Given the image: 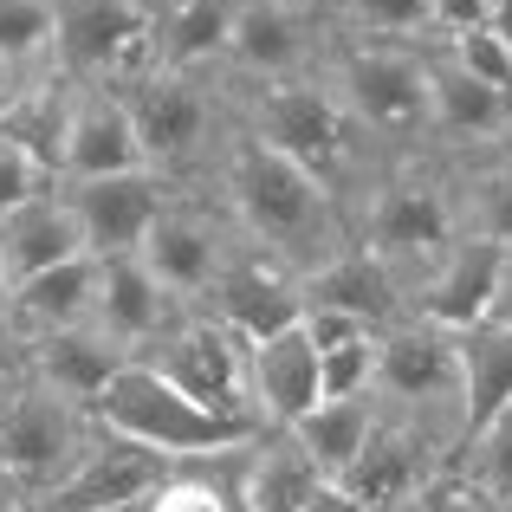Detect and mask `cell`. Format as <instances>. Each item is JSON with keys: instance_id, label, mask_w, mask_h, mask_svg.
<instances>
[{"instance_id": "cell-1", "label": "cell", "mask_w": 512, "mask_h": 512, "mask_svg": "<svg viewBox=\"0 0 512 512\" xmlns=\"http://www.w3.org/2000/svg\"><path fill=\"white\" fill-rule=\"evenodd\" d=\"M208 195L221 201V214L234 221L240 240L279 253L292 273H312L325 266L331 253L350 247V208L331 195L318 175H305L299 163H286L279 150L253 137H227V150L214 156V175H208Z\"/></svg>"}, {"instance_id": "cell-2", "label": "cell", "mask_w": 512, "mask_h": 512, "mask_svg": "<svg viewBox=\"0 0 512 512\" xmlns=\"http://www.w3.org/2000/svg\"><path fill=\"white\" fill-rule=\"evenodd\" d=\"M234 124L240 137L279 150L286 163H299L305 175L331 188L350 214L370 195V182L383 175L396 156H383L357 124L344 117V104L331 98L325 78H292V85H234Z\"/></svg>"}, {"instance_id": "cell-3", "label": "cell", "mask_w": 512, "mask_h": 512, "mask_svg": "<svg viewBox=\"0 0 512 512\" xmlns=\"http://www.w3.org/2000/svg\"><path fill=\"white\" fill-rule=\"evenodd\" d=\"M130 124L143 143V169H156L175 188H208L214 156L234 137V85L221 72H143L124 85Z\"/></svg>"}, {"instance_id": "cell-4", "label": "cell", "mask_w": 512, "mask_h": 512, "mask_svg": "<svg viewBox=\"0 0 512 512\" xmlns=\"http://www.w3.org/2000/svg\"><path fill=\"white\" fill-rule=\"evenodd\" d=\"M422 52L428 46H409V39H350V33H331V52H325V65H318V78H325L331 98L344 104V117L383 156H422L428 150Z\"/></svg>"}, {"instance_id": "cell-5", "label": "cell", "mask_w": 512, "mask_h": 512, "mask_svg": "<svg viewBox=\"0 0 512 512\" xmlns=\"http://www.w3.org/2000/svg\"><path fill=\"white\" fill-rule=\"evenodd\" d=\"M461 234L454 221V195H448V169L441 156H396L383 175L370 182V195L350 214V247L376 253V260L396 273L402 305H409L415 279L435 266V253Z\"/></svg>"}, {"instance_id": "cell-6", "label": "cell", "mask_w": 512, "mask_h": 512, "mask_svg": "<svg viewBox=\"0 0 512 512\" xmlns=\"http://www.w3.org/2000/svg\"><path fill=\"white\" fill-rule=\"evenodd\" d=\"M370 402L383 422L415 428L428 448L454 461L467 435L461 409V357H454V331L422 325V318H396L376 331V370H370Z\"/></svg>"}, {"instance_id": "cell-7", "label": "cell", "mask_w": 512, "mask_h": 512, "mask_svg": "<svg viewBox=\"0 0 512 512\" xmlns=\"http://www.w3.org/2000/svg\"><path fill=\"white\" fill-rule=\"evenodd\" d=\"M91 409L65 402L33 370L0 383V500L46 506V493L78 467L91 441Z\"/></svg>"}, {"instance_id": "cell-8", "label": "cell", "mask_w": 512, "mask_h": 512, "mask_svg": "<svg viewBox=\"0 0 512 512\" xmlns=\"http://www.w3.org/2000/svg\"><path fill=\"white\" fill-rule=\"evenodd\" d=\"M52 72L78 91L156 72V0H52Z\"/></svg>"}, {"instance_id": "cell-9", "label": "cell", "mask_w": 512, "mask_h": 512, "mask_svg": "<svg viewBox=\"0 0 512 512\" xmlns=\"http://www.w3.org/2000/svg\"><path fill=\"white\" fill-rule=\"evenodd\" d=\"M91 422L124 435V441H137V448H150V454H163L169 467L208 461V454H227V448H247L253 441V428L195 409V402L175 396L163 376L143 370V363H124V370L104 383V396L91 402Z\"/></svg>"}, {"instance_id": "cell-10", "label": "cell", "mask_w": 512, "mask_h": 512, "mask_svg": "<svg viewBox=\"0 0 512 512\" xmlns=\"http://www.w3.org/2000/svg\"><path fill=\"white\" fill-rule=\"evenodd\" d=\"M331 52V26L318 7L299 0H234L221 46V78L227 85H292L312 78Z\"/></svg>"}, {"instance_id": "cell-11", "label": "cell", "mask_w": 512, "mask_h": 512, "mask_svg": "<svg viewBox=\"0 0 512 512\" xmlns=\"http://www.w3.org/2000/svg\"><path fill=\"white\" fill-rule=\"evenodd\" d=\"M247 338H234L227 325H214L208 312H188L182 325L169 331L156 350H143V370H156L175 396H188L195 409L221 415V422H240L260 435L253 422V396H247Z\"/></svg>"}, {"instance_id": "cell-12", "label": "cell", "mask_w": 512, "mask_h": 512, "mask_svg": "<svg viewBox=\"0 0 512 512\" xmlns=\"http://www.w3.org/2000/svg\"><path fill=\"white\" fill-rule=\"evenodd\" d=\"M227 247H234V221L221 214V201L208 188H175L150 227L137 240V260L169 299H182L188 312H201L214 273H221Z\"/></svg>"}, {"instance_id": "cell-13", "label": "cell", "mask_w": 512, "mask_h": 512, "mask_svg": "<svg viewBox=\"0 0 512 512\" xmlns=\"http://www.w3.org/2000/svg\"><path fill=\"white\" fill-rule=\"evenodd\" d=\"M201 312H208L214 325H227L234 338L260 344V338H273V331L299 325L305 292H299V273H292L279 253H266V247H253V240L234 234V247H227L208 299H201Z\"/></svg>"}, {"instance_id": "cell-14", "label": "cell", "mask_w": 512, "mask_h": 512, "mask_svg": "<svg viewBox=\"0 0 512 512\" xmlns=\"http://www.w3.org/2000/svg\"><path fill=\"white\" fill-rule=\"evenodd\" d=\"M422 78H428V156H467V150L512 143L506 91L480 85L474 72H461L435 39L422 52Z\"/></svg>"}, {"instance_id": "cell-15", "label": "cell", "mask_w": 512, "mask_h": 512, "mask_svg": "<svg viewBox=\"0 0 512 512\" xmlns=\"http://www.w3.org/2000/svg\"><path fill=\"white\" fill-rule=\"evenodd\" d=\"M59 195L72 208L91 260H117V253H137L143 227L163 214L175 182H163L156 169H130V175H98V182H59Z\"/></svg>"}, {"instance_id": "cell-16", "label": "cell", "mask_w": 512, "mask_h": 512, "mask_svg": "<svg viewBox=\"0 0 512 512\" xmlns=\"http://www.w3.org/2000/svg\"><path fill=\"white\" fill-rule=\"evenodd\" d=\"M163 480H169L163 454L137 448V441L111 435V428H91L78 467L46 493V506H39V512H111V506H137V500H150Z\"/></svg>"}, {"instance_id": "cell-17", "label": "cell", "mask_w": 512, "mask_h": 512, "mask_svg": "<svg viewBox=\"0 0 512 512\" xmlns=\"http://www.w3.org/2000/svg\"><path fill=\"white\" fill-rule=\"evenodd\" d=\"M500 260H506V247L474 240V234H454L448 247L435 253V266L415 279L409 318L441 325V331H474V325H487L493 286H500Z\"/></svg>"}, {"instance_id": "cell-18", "label": "cell", "mask_w": 512, "mask_h": 512, "mask_svg": "<svg viewBox=\"0 0 512 512\" xmlns=\"http://www.w3.org/2000/svg\"><path fill=\"white\" fill-rule=\"evenodd\" d=\"M188 318L182 299H169L150 273H143L137 253H117V260H98V305H91V325L104 331L130 363L143 350H156L175 325Z\"/></svg>"}, {"instance_id": "cell-19", "label": "cell", "mask_w": 512, "mask_h": 512, "mask_svg": "<svg viewBox=\"0 0 512 512\" xmlns=\"http://www.w3.org/2000/svg\"><path fill=\"white\" fill-rule=\"evenodd\" d=\"M435 467H448V454L428 448L415 428H396V422H383V415H376L363 454L344 467L338 480H331V487H344L350 500L370 506V512H402V506L415 500V487H422Z\"/></svg>"}, {"instance_id": "cell-20", "label": "cell", "mask_w": 512, "mask_h": 512, "mask_svg": "<svg viewBox=\"0 0 512 512\" xmlns=\"http://www.w3.org/2000/svg\"><path fill=\"white\" fill-rule=\"evenodd\" d=\"M299 292H305V312L344 318V325H363V331H383V325H396V318H409L396 273L363 247H344V253H331L325 266H312V273L299 279Z\"/></svg>"}, {"instance_id": "cell-21", "label": "cell", "mask_w": 512, "mask_h": 512, "mask_svg": "<svg viewBox=\"0 0 512 512\" xmlns=\"http://www.w3.org/2000/svg\"><path fill=\"white\" fill-rule=\"evenodd\" d=\"M247 396L260 435L266 428H299L318 409V350L305 338V325H286L247 350Z\"/></svg>"}, {"instance_id": "cell-22", "label": "cell", "mask_w": 512, "mask_h": 512, "mask_svg": "<svg viewBox=\"0 0 512 512\" xmlns=\"http://www.w3.org/2000/svg\"><path fill=\"white\" fill-rule=\"evenodd\" d=\"M130 169H143V143L124 91H78L59 182H98V175H130Z\"/></svg>"}, {"instance_id": "cell-23", "label": "cell", "mask_w": 512, "mask_h": 512, "mask_svg": "<svg viewBox=\"0 0 512 512\" xmlns=\"http://www.w3.org/2000/svg\"><path fill=\"white\" fill-rule=\"evenodd\" d=\"M78 253H85V240H78V221L65 208L59 182L0 221V273H7V286H26V279L52 273V266L78 260Z\"/></svg>"}, {"instance_id": "cell-24", "label": "cell", "mask_w": 512, "mask_h": 512, "mask_svg": "<svg viewBox=\"0 0 512 512\" xmlns=\"http://www.w3.org/2000/svg\"><path fill=\"white\" fill-rule=\"evenodd\" d=\"M318 487H325V474L286 428H266L240 448V512H305Z\"/></svg>"}, {"instance_id": "cell-25", "label": "cell", "mask_w": 512, "mask_h": 512, "mask_svg": "<svg viewBox=\"0 0 512 512\" xmlns=\"http://www.w3.org/2000/svg\"><path fill=\"white\" fill-rule=\"evenodd\" d=\"M91 305H98V260L78 253V260L7 292V325L20 331V344H33V338H52V331L91 325Z\"/></svg>"}, {"instance_id": "cell-26", "label": "cell", "mask_w": 512, "mask_h": 512, "mask_svg": "<svg viewBox=\"0 0 512 512\" xmlns=\"http://www.w3.org/2000/svg\"><path fill=\"white\" fill-rule=\"evenodd\" d=\"M448 169V195H454V221L461 234L512 247V143L493 150H467V156H441Z\"/></svg>"}, {"instance_id": "cell-27", "label": "cell", "mask_w": 512, "mask_h": 512, "mask_svg": "<svg viewBox=\"0 0 512 512\" xmlns=\"http://www.w3.org/2000/svg\"><path fill=\"white\" fill-rule=\"evenodd\" d=\"M124 363L130 357L104 338L98 325L52 331V338H33V344H26V370H33L46 389H59L65 402H78V409H91V402L104 396V383H111Z\"/></svg>"}, {"instance_id": "cell-28", "label": "cell", "mask_w": 512, "mask_h": 512, "mask_svg": "<svg viewBox=\"0 0 512 512\" xmlns=\"http://www.w3.org/2000/svg\"><path fill=\"white\" fill-rule=\"evenodd\" d=\"M72 104H78V85H65L59 72H39L13 91V104L0 111V137L20 143L26 156L39 163L46 182L65 175V130H72Z\"/></svg>"}, {"instance_id": "cell-29", "label": "cell", "mask_w": 512, "mask_h": 512, "mask_svg": "<svg viewBox=\"0 0 512 512\" xmlns=\"http://www.w3.org/2000/svg\"><path fill=\"white\" fill-rule=\"evenodd\" d=\"M234 0H156V65L163 72H221Z\"/></svg>"}, {"instance_id": "cell-30", "label": "cell", "mask_w": 512, "mask_h": 512, "mask_svg": "<svg viewBox=\"0 0 512 512\" xmlns=\"http://www.w3.org/2000/svg\"><path fill=\"white\" fill-rule=\"evenodd\" d=\"M454 357H461V409L467 428L500 415L512 402V331L506 325H474L454 331Z\"/></svg>"}, {"instance_id": "cell-31", "label": "cell", "mask_w": 512, "mask_h": 512, "mask_svg": "<svg viewBox=\"0 0 512 512\" xmlns=\"http://www.w3.org/2000/svg\"><path fill=\"white\" fill-rule=\"evenodd\" d=\"M376 428V402L370 396H344V402H318L312 415H305L299 428H286L292 441H299L305 454H312V467L325 480H338L350 461L363 454V441H370Z\"/></svg>"}, {"instance_id": "cell-32", "label": "cell", "mask_w": 512, "mask_h": 512, "mask_svg": "<svg viewBox=\"0 0 512 512\" xmlns=\"http://www.w3.org/2000/svg\"><path fill=\"white\" fill-rule=\"evenodd\" d=\"M150 512H240V448L169 467V480L150 493Z\"/></svg>"}, {"instance_id": "cell-33", "label": "cell", "mask_w": 512, "mask_h": 512, "mask_svg": "<svg viewBox=\"0 0 512 512\" xmlns=\"http://www.w3.org/2000/svg\"><path fill=\"white\" fill-rule=\"evenodd\" d=\"M325 26L350 39H435V0H325Z\"/></svg>"}, {"instance_id": "cell-34", "label": "cell", "mask_w": 512, "mask_h": 512, "mask_svg": "<svg viewBox=\"0 0 512 512\" xmlns=\"http://www.w3.org/2000/svg\"><path fill=\"white\" fill-rule=\"evenodd\" d=\"M448 467H461V474L474 480V487L487 493V500L512 506V402H506L500 415H487L480 428H467Z\"/></svg>"}, {"instance_id": "cell-35", "label": "cell", "mask_w": 512, "mask_h": 512, "mask_svg": "<svg viewBox=\"0 0 512 512\" xmlns=\"http://www.w3.org/2000/svg\"><path fill=\"white\" fill-rule=\"evenodd\" d=\"M0 65L13 78L52 72V0H0Z\"/></svg>"}, {"instance_id": "cell-36", "label": "cell", "mask_w": 512, "mask_h": 512, "mask_svg": "<svg viewBox=\"0 0 512 512\" xmlns=\"http://www.w3.org/2000/svg\"><path fill=\"white\" fill-rule=\"evenodd\" d=\"M441 52H448L461 72H474L480 85H493V91H506L512 85V52L500 46V39L487 33V26H467V33H448V39H435Z\"/></svg>"}, {"instance_id": "cell-37", "label": "cell", "mask_w": 512, "mask_h": 512, "mask_svg": "<svg viewBox=\"0 0 512 512\" xmlns=\"http://www.w3.org/2000/svg\"><path fill=\"white\" fill-rule=\"evenodd\" d=\"M402 512H506V506L487 500V493H480L461 467H435V474L415 487V500L402 506Z\"/></svg>"}, {"instance_id": "cell-38", "label": "cell", "mask_w": 512, "mask_h": 512, "mask_svg": "<svg viewBox=\"0 0 512 512\" xmlns=\"http://www.w3.org/2000/svg\"><path fill=\"white\" fill-rule=\"evenodd\" d=\"M46 188H52V182L39 175L33 156H26L20 143H7V137H0V221H7V214H20L26 201H33V195H46Z\"/></svg>"}, {"instance_id": "cell-39", "label": "cell", "mask_w": 512, "mask_h": 512, "mask_svg": "<svg viewBox=\"0 0 512 512\" xmlns=\"http://www.w3.org/2000/svg\"><path fill=\"white\" fill-rule=\"evenodd\" d=\"M487 20V0H435V39L467 33V26Z\"/></svg>"}, {"instance_id": "cell-40", "label": "cell", "mask_w": 512, "mask_h": 512, "mask_svg": "<svg viewBox=\"0 0 512 512\" xmlns=\"http://www.w3.org/2000/svg\"><path fill=\"white\" fill-rule=\"evenodd\" d=\"M487 325H506V331H512V247H506V260H500V286H493Z\"/></svg>"}, {"instance_id": "cell-41", "label": "cell", "mask_w": 512, "mask_h": 512, "mask_svg": "<svg viewBox=\"0 0 512 512\" xmlns=\"http://www.w3.org/2000/svg\"><path fill=\"white\" fill-rule=\"evenodd\" d=\"M20 370H26V344H20V331L7 325V312H0V383L20 376Z\"/></svg>"}, {"instance_id": "cell-42", "label": "cell", "mask_w": 512, "mask_h": 512, "mask_svg": "<svg viewBox=\"0 0 512 512\" xmlns=\"http://www.w3.org/2000/svg\"><path fill=\"white\" fill-rule=\"evenodd\" d=\"M480 26H487V33L512 52V0H487V20H480Z\"/></svg>"}, {"instance_id": "cell-43", "label": "cell", "mask_w": 512, "mask_h": 512, "mask_svg": "<svg viewBox=\"0 0 512 512\" xmlns=\"http://www.w3.org/2000/svg\"><path fill=\"white\" fill-rule=\"evenodd\" d=\"M305 512H370V506H357L344 487H331V480H325V487H318V500L305 506Z\"/></svg>"}, {"instance_id": "cell-44", "label": "cell", "mask_w": 512, "mask_h": 512, "mask_svg": "<svg viewBox=\"0 0 512 512\" xmlns=\"http://www.w3.org/2000/svg\"><path fill=\"white\" fill-rule=\"evenodd\" d=\"M20 85H26V78H13L7 65H0V111H7V104H13V91H20Z\"/></svg>"}, {"instance_id": "cell-45", "label": "cell", "mask_w": 512, "mask_h": 512, "mask_svg": "<svg viewBox=\"0 0 512 512\" xmlns=\"http://www.w3.org/2000/svg\"><path fill=\"white\" fill-rule=\"evenodd\" d=\"M0 512H39V506H26V500H0Z\"/></svg>"}, {"instance_id": "cell-46", "label": "cell", "mask_w": 512, "mask_h": 512, "mask_svg": "<svg viewBox=\"0 0 512 512\" xmlns=\"http://www.w3.org/2000/svg\"><path fill=\"white\" fill-rule=\"evenodd\" d=\"M111 512H150V500H137V506H111Z\"/></svg>"}, {"instance_id": "cell-47", "label": "cell", "mask_w": 512, "mask_h": 512, "mask_svg": "<svg viewBox=\"0 0 512 512\" xmlns=\"http://www.w3.org/2000/svg\"><path fill=\"white\" fill-rule=\"evenodd\" d=\"M7 292H13V286H7V273H0V312H7Z\"/></svg>"}, {"instance_id": "cell-48", "label": "cell", "mask_w": 512, "mask_h": 512, "mask_svg": "<svg viewBox=\"0 0 512 512\" xmlns=\"http://www.w3.org/2000/svg\"><path fill=\"white\" fill-rule=\"evenodd\" d=\"M299 7H318V13H325V0H299Z\"/></svg>"}, {"instance_id": "cell-49", "label": "cell", "mask_w": 512, "mask_h": 512, "mask_svg": "<svg viewBox=\"0 0 512 512\" xmlns=\"http://www.w3.org/2000/svg\"><path fill=\"white\" fill-rule=\"evenodd\" d=\"M506 104H512V85H506Z\"/></svg>"}, {"instance_id": "cell-50", "label": "cell", "mask_w": 512, "mask_h": 512, "mask_svg": "<svg viewBox=\"0 0 512 512\" xmlns=\"http://www.w3.org/2000/svg\"><path fill=\"white\" fill-rule=\"evenodd\" d=\"M506 512H512V506H506Z\"/></svg>"}]
</instances>
